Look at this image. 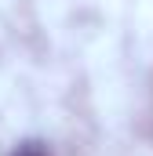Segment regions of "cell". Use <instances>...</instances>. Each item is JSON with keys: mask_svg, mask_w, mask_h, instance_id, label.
Instances as JSON below:
<instances>
[{"mask_svg": "<svg viewBox=\"0 0 153 156\" xmlns=\"http://www.w3.org/2000/svg\"><path fill=\"white\" fill-rule=\"evenodd\" d=\"M11 156H51V153H47L40 142H26V145H18V149H15Z\"/></svg>", "mask_w": 153, "mask_h": 156, "instance_id": "1", "label": "cell"}]
</instances>
